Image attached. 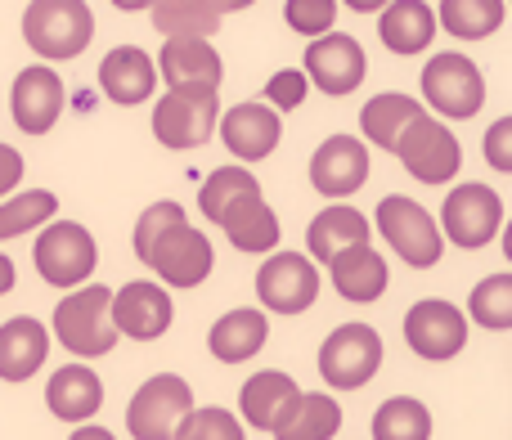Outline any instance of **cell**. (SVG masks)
<instances>
[{
    "label": "cell",
    "instance_id": "44dd1931",
    "mask_svg": "<svg viewBox=\"0 0 512 440\" xmlns=\"http://www.w3.org/2000/svg\"><path fill=\"white\" fill-rule=\"evenodd\" d=\"M45 405L59 423H90V418L104 409V382H99L95 369L86 364H68V369H54L50 382H45Z\"/></svg>",
    "mask_w": 512,
    "mask_h": 440
},
{
    "label": "cell",
    "instance_id": "f546056e",
    "mask_svg": "<svg viewBox=\"0 0 512 440\" xmlns=\"http://www.w3.org/2000/svg\"><path fill=\"white\" fill-rule=\"evenodd\" d=\"M427 108L418 104V99L400 95V90H382V95H373L369 104L360 108V131L369 144H378V149H391L396 144V135L405 131L414 117H423Z\"/></svg>",
    "mask_w": 512,
    "mask_h": 440
},
{
    "label": "cell",
    "instance_id": "5bb4252c",
    "mask_svg": "<svg viewBox=\"0 0 512 440\" xmlns=\"http://www.w3.org/2000/svg\"><path fill=\"white\" fill-rule=\"evenodd\" d=\"M108 319H113L117 337H131V342H158L162 333L176 319V301L162 283L153 279H131L113 292L108 301Z\"/></svg>",
    "mask_w": 512,
    "mask_h": 440
},
{
    "label": "cell",
    "instance_id": "d4e9b609",
    "mask_svg": "<svg viewBox=\"0 0 512 440\" xmlns=\"http://www.w3.org/2000/svg\"><path fill=\"white\" fill-rule=\"evenodd\" d=\"M328 274H333L337 297L355 301V306L378 301L382 292H387V283H391L387 261L373 252V243H355V247H346V252H337L333 261H328Z\"/></svg>",
    "mask_w": 512,
    "mask_h": 440
},
{
    "label": "cell",
    "instance_id": "836d02e7",
    "mask_svg": "<svg viewBox=\"0 0 512 440\" xmlns=\"http://www.w3.org/2000/svg\"><path fill=\"white\" fill-rule=\"evenodd\" d=\"M468 319L486 333H508L512 328V274H490L472 288Z\"/></svg>",
    "mask_w": 512,
    "mask_h": 440
},
{
    "label": "cell",
    "instance_id": "ac0fdd59",
    "mask_svg": "<svg viewBox=\"0 0 512 440\" xmlns=\"http://www.w3.org/2000/svg\"><path fill=\"white\" fill-rule=\"evenodd\" d=\"M369 171H373L369 144L355 140V135H328L315 149V158H310V185H315V194L337 203V198L360 194L369 185Z\"/></svg>",
    "mask_w": 512,
    "mask_h": 440
},
{
    "label": "cell",
    "instance_id": "8fae6325",
    "mask_svg": "<svg viewBox=\"0 0 512 440\" xmlns=\"http://www.w3.org/2000/svg\"><path fill=\"white\" fill-rule=\"evenodd\" d=\"M216 117H221L216 90H167L153 104V140L176 153L198 149L216 135Z\"/></svg>",
    "mask_w": 512,
    "mask_h": 440
},
{
    "label": "cell",
    "instance_id": "b9f144b4",
    "mask_svg": "<svg viewBox=\"0 0 512 440\" xmlns=\"http://www.w3.org/2000/svg\"><path fill=\"white\" fill-rule=\"evenodd\" d=\"M68 440H117L113 432H108V427H95V423H81L77 432H72Z\"/></svg>",
    "mask_w": 512,
    "mask_h": 440
},
{
    "label": "cell",
    "instance_id": "cb8c5ba5",
    "mask_svg": "<svg viewBox=\"0 0 512 440\" xmlns=\"http://www.w3.org/2000/svg\"><path fill=\"white\" fill-rule=\"evenodd\" d=\"M50 355V333L41 319L32 315H14L0 324V378L5 382H27L45 369Z\"/></svg>",
    "mask_w": 512,
    "mask_h": 440
},
{
    "label": "cell",
    "instance_id": "1f68e13d",
    "mask_svg": "<svg viewBox=\"0 0 512 440\" xmlns=\"http://www.w3.org/2000/svg\"><path fill=\"white\" fill-rule=\"evenodd\" d=\"M373 440H432V414L414 396H391L373 414Z\"/></svg>",
    "mask_w": 512,
    "mask_h": 440
},
{
    "label": "cell",
    "instance_id": "3957f363",
    "mask_svg": "<svg viewBox=\"0 0 512 440\" xmlns=\"http://www.w3.org/2000/svg\"><path fill=\"white\" fill-rule=\"evenodd\" d=\"M23 41L45 63L77 59L95 41V9L86 0H32L23 9Z\"/></svg>",
    "mask_w": 512,
    "mask_h": 440
},
{
    "label": "cell",
    "instance_id": "ab89813d",
    "mask_svg": "<svg viewBox=\"0 0 512 440\" xmlns=\"http://www.w3.org/2000/svg\"><path fill=\"white\" fill-rule=\"evenodd\" d=\"M23 171H27L23 153L14 144H0V198H9V189L23 185Z\"/></svg>",
    "mask_w": 512,
    "mask_h": 440
},
{
    "label": "cell",
    "instance_id": "8992f818",
    "mask_svg": "<svg viewBox=\"0 0 512 440\" xmlns=\"http://www.w3.org/2000/svg\"><path fill=\"white\" fill-rule=\"evenodd\" d=\"M32 261H36V274H41L50 288L72 292L95 274L99 243L86 225H77V220H50V225H41V234H36Z\"/></svg>",
    "mask_w": 512,
    "mask_h": 440
},
{
    "label": "cell",
    "instance_id": "e575fe53",
    "mask_svg": "<svg viewBox=\"0 0 512 440\" xmlns=\"http://www.w3.org/2000/svg\"><path fill=\"white\" fill-rule=\"evenodd\" d=\"M149 14L162 36H203L207 41V36L221 27V18H216L203 0H153Z\"/></svg>",
    "mask_w": 512,
    "mask_h": 440
},
{
    "label": "cell",
    "instance_id": "52a82bcc",
    "mask_svg": "<svg viewBox=\"0 0 512 440\" xmlns=\"http://www.w3.org/2000/svg\"><path fill=\"white\" fill-rule=\"evenodd\" d=\"M423 99L432 113L468 122L486 104V72L468 59L463 50H441L423 68Z\"/></svg>",
    "mask_w": 512,
    "mask_h": 440
},
{
    "label": "cell",
    "instance_id": "9a60e30c",
    "mask_svg": "<svg viewBox=\"0 0 512 440\" xmlns=\"http://www.w3.org/2000/svg\"><path fill=\"white\" fill-rule=\"evenodd\" d=\"M369 72V59H364V45L355 41L351 32H324L306 45V59H301V77L306 86H319L324 95H351L355 86Z\"/></svg>",
    "mask_w": 512,
    "mask_h": 440
},
{
    "label": "cell",
    "instance_id": "83f0119b",
    "mask_svg": "<svg viewBox=\"0 0 512 440\" xmlns=\"http://www.w3.org/2000/svg\"><path fill=\"white\" fill-rule=\"evenodd\" d=\"M342 432V405L328 391H301L274 423V440H333Z\"/></svg>",
    "mask_w": 512,
    "mask_h": 440
},
{
    "label": "cell",
    "instance_id": "74e56055",
    "mask_svg": "<svg viewBox=\"0 0 512 440\" xmlns=\"http://www.w3.org/2000/svg\"><path fill=\"white\" fill-rule=\"evenodd\" d=\"M306 77H301V68H283L274 72L270 81H265V99L261 104H270L274 113H292V108H301V99H306Z\"/></svg>",
    "mask_w": 512,
    "mask_h": 440
},
{
    "label": "cell",
    "instance_id": "9c48e42d",
    "mask_svg": "<svg viewBox=\"0 0 512 440\" xmlns=\"http://www.w3.org/2000/svg\"><path fill=\"white\" fill-rule=\"evenodd\" d=\"M382 369V333L369 324H342L319 346V378L333 391H360Z\"/></svg>",
    "mask_w": 512,
    "mask_h": 440
},
{
    "label": "cell",
    "instance_id": "d6986e66",
    "mask_svg": "<svg viewBox=\"0 0 512 440\" xmlns=\"http://www.w3.org/2000/svg\"><path fill=\"white\" fill-rule=\"evenodd\" d=\"M153 68H158V81L167 90H221L225 81L221 54L203 36H167Z\"/></svg>",
    "mask_w": 512,
    "mask_h": 440
},
{
    "label": "cell",
    "instance_id": "6da1fadb",
    "mask_svg": "<svg viewBox=\"0 0 512 440\" xmlns=\"http://www.w3.org/2000/svg\"><path fill=\"white\" fill-rule=\"evenodd\" d=\"M135 256L162 279V288H198L216 270V247L203 229L189 225L185 207L162 198L135 220Z\"/></svg>",
    "mask_w": 512,
    "mask_h": 440
},
{
    "label": "cell",
    "instance_id": "4316f807",
    "mask_svg": "<svg viewBox=\"0 0 512 440\" xmlns=\"http://www.w3.org/2000/svg\"><path fill=\"white\" fill-rule=\"evenodd\" d=\"M297 396H301V387L288 378V373L261 369V373H252V378L243 382L239 414H243V423L248 427H256V432H274V423H279L283 409H288Z\"/></svg>",
    "mask_w": 512,
    "mask_h": 440
},
{
    "label": "cell",
    "instance_id": "484cf974",
    "mask_svg": "<svg viewBox=\"0 0 512 440\" xmlns=\"http://www.w3.org/2000/svg\"><path fill=\"white\" fill-rule=\"evenodd\" d=\"M378 36L391 54H423L436 41V14L427 0H391L378 14Z\"/></svg>",
    "mask_w": 512,
    "mask_h": 440
},
{
    "label": "cell",
    "instance_id": "ba28073f",
    "mask_svg": "<svg viewBox=\"0 0 512 440\" xmlns=\"http://www.w3.org/2000/svg\"><path fill=\"white\" fill-rule=\"evenodd\" d=\"M391 153L400 158V167L418 180V185H450L463 167V153H459V140L454 131L441 122V117L423 113L396 135Z\"/></svg>",
    "mask_w": 512,
    "mask_h": 440
},
{
    "label": "cell",
    "instance_id": "8d00e7d4",
    "mask_svg": "<svg viewBox=\"0 0 512 440\" xmlns=\"http://www.w3.org/2000/svg\"><path fill=\"white\" fill-rule=\"evenodd\" d=\"M337 0H288L283 5V23L292 27L297 36H324V32H333V23H337Z\"/></svg>",
    "mask_w": 512,
    "mask_h": 440
},
{
    "label": "cell",
    "instance_id": "f35d334b",
    "mask_svg": "<svg viewBox=\"0 0 512 440\" xmlns=\"http://www.w3.org/2000/svg\"><path fill=\"white\" fill-rule=\"evenodd\" d=\"M486 162L495 171H512V117H499L486 131Z\"/></svg>",
    "mask_w": 512,
    "mask_h": 440
},
{
    "label": "cell",
    "instance_id": "d6a6232c",
    "mask_svg": "<svg viewBox=\"0 0 512 440\" xmlns=\"http://www.w3.org/2000/svg\"><path fill=\"white\" fill-rule=\"evenodd\" d=\"M54 212H59V198H54L50 189H23V194L0 198V243L50 225Z\"/></svg>",
    "mask_w": 512,
    "mask_h": 440
},
{
    "label": "cell",
    "instance_id": "ee69618b",
    "mask_svg": "<svg viewBox=\"0 0 512 440\" xmlns=\"http://www.w3.org/2000/svg\"><path fill=\"white\" fill-rule=\"evenodd\" d=\"M14 279H18L14 261H9V256H0V297H5V292H9V288H14Z\"/></svg>",
    "mask_w": 512,
    "mask_h": 440
},
{
    "label": "cell",
    "instance_id": "277c9868",
    "mask_svg": "<svg viewBox=\"0 0 512 440\" xmlns=\"http://www.w3.org/2000/svg\"><path fill=\"white\" fill-rule=\"evenodd\" d=\"M108 301H113V288L104 283H81L72 288L68 297L54 306V319H50V333L68 346L72 355L81 360H99L117 346V328L108 319Z\"/></svg>",
    "mask_w": 512,
    "mask_h": 440
},
{
    "label": "cell",
    "instance_id": "5b68a950",
    "mask_svg": "<svg viewBox=\"0 0 512 440\" xmlns=\"http://www.w3.org/2000/svg\"><path fill=\"white\" fill-rule=\"evenodd\" d=\"M373 225L387 238L391 252L405 265H414V270H432L445 256V238H441V229H436V216L427 212L418 198L387 194L378 203V212H373Z\"/></svg>",
    "mask_w": 512,
    "mask_h": 440
},
{
    "label": "cell",
    "instance_id": "7a4b0ae2",
    "mask_svg": "<svg viewBox=\"0 0 512 440\" xmlns=\"http://www.w3.org/2000/svg\"><path fill=\"white\" fill-rule=\"evenodd\" d=\"M198 212L221 225L230 247L248 256H270L279 247V216L248 167H216L198 189Z\"/></svg>",
    "mask_w": 512,
    "mask_h": 440
},
{
    "label": "cell",
    "instance_id": "d590c367",
    "mask_svg": "<svg viewBox=\"0 0 512 440\" xmlns=\"http://www.w3.org/2000/svg\"><path fill=\"white\" fill-rule=\"evenodd\" d=\"M171 440H248L243 436V423L230 414V409H216V405H203V409H189L180 418L176 436Z\"/></svg>",
    "mask_w": 512,
    "mask_h": 440
},
{
    "label": "cell",
    "instance_id": "60d3db41",
    "mask_svg": "<svg viewBox=\"0 0 512 440\" xmlns=\"http://www.w3.org/2000/svg\"><path fill=\"white\" fill-rule=\"evenodd\" d=\"M207 9H212L216 18H225V14H239V9H248V5H256V0H203Z\"/></svg>",
    "mask_w": 512,
    "mask_h": 440
},
{
    "label": "cell",
    "instance_id": "30bf717a",
    "mask_svg": "<svg viewBox=\"0 0 512 440\" xmlns=\"http://www.w3.org/2000/svg\"><path fill=\"white\" fill-rule=\"evenodd\" d=\"M441 238L454 247H468V252H477V247H490L499 238V229H504V198L495 194L490 185H459L445 194L441 203Z\"/></svg>",
    "mask_w": 512,
    "mask_h": 440
},
{
    "label": "cell",
    "instance_id": "ffe728a7",
    "mask_svg": "<svg viewBox=\"0 0 512 440\" xmlns=\"http://www.w3.org/2000/svg\"><path fill=\"white\" fill-rule=\"evenodd\" d=\"M216 131L239 162H265L283 140V117L261 99H243L216 117Z\"/></svg>",
    "mask_w": 512,
    "mask_h": 440
},
{
    "label": "cell",
    "instance_id": "7bdbcfd3",
    "mask_svg": "<svg viewBox=\"0 0 512 440\" xmlns=\"http://www.w3.org/2000/svg\"><path fill=\"white\" fill-rule=\"evenodd\" d=\"M337 5L355 9V14H382V9H387L391 0H337Z\"/></svg>",
    "mask_w": 512,
    "mask_h": 440
},
{
    "label": "cell",
    "instance_id": "f1b7e54d",
    "mask_svg": "<svg viewBox=\"0 0 512 440\" xmlns=\"http://www.w3.org/2000/svg\"><path fill=\"white\" fill-rule=\"evenodd\" d=\"M355 243H369V216L364 212H355L351 203H333V207H324L315 220H310V229H306V247H310V256L315 261H333L337 252H346V247H355Z\"/></svg>",
    "mask_w": 512,
    "mask_h": 440
},
{
    "label": "cell",
    "instance_id": "4dcf8cb0",
    "mask_svg": "<svg viewBox=\"0 0 512 440\" xmlns=\"http://www.w3.org/2000/svg\"><path fill=\"white\" fill-rule=\"evenodd\" d=\"M436 14V27L454 36V41H486L504 27V0H441Z\"/></svg>",
    "mask_w": 512,
    "mask_h": 440
},
{
    "label": "cell",
    "instance_id": "4fadbf2b",
    "mask_svg": "<svg viewBox=\"0 0 512 440\" xmlns=\"http://www.w3.org/2000/svg\"><path fill=\"white\" fill-rule=\"evenodd\" d=\"M405 346L427 364L454 360L468 346V315L454 301H441V297L414 301L405 315Z\"/></svg>",
    "mask_w": 512,
    "mask_h": 440
},
{
    "label": "cell",
    "instance_id": "2e32d148",
    "mask_svg": "<svg viewBox=\"0 0 512 440\" xmlns=\"http://www.w3.org/2000/svg\"><path fill=\"white\" fill-rule=\"evenodd\" d=\"M256 297L274 315H301V310H310L319 297L315 261L301 252H270V261H261V270H256Z\"/></svg>",
    "mask_w": 512,
    "mask_h": 440
},
{
    "label": "cell",
    "instance_id": "603a6c76",
    "mask_svg": "<svg viewBox=\"0 0 512 440\" xmlns=\"http://www.w3.org/2000/svg\"><path fill=\"white\" fill-rule=\"evenodd\" d=\"M265 342H270V319L256 306L225 310L212 324V333H207V351L221 364H248L252 355L265 351Z\"/></svg>",
    "mask_w": 512,
    "mask_h": 440
},
{
    "label": "cell",
    "instance_id": "7402d4cb",
    "mask_svg": "<svg viewBox=\"0 0 512 440\" xmlns=\"http://www.w3.org/2000/svg\"><path fill=\"white\" fill-rule=\"evenodd\" d=\"M153 86H158V68H153V59L140 45H117V50H108L104 63H99V90H104L117 108L144 104V99L153 95Z\"/></svg>",
    "mask_w": 512,
    "mask_h": 440
},
{
    "label": "cell",
    "instance_id": "e0dca14e",
    "mask_svg": "<svg viewBox=\"0 0 512 440\" xmlns=\"http://www.w3.org/2000/svg\"><path fill=\"white\" fill-rule=\"evenodd\" d=\"M63 104H68V90H63V77L50 63L23 68L9 86V113H14V126L23 135L54 131V122L63 117Z\"/></svg>",
    "mask_w": 512,
    "mask_h": 440
},
{
    "label": "cell",
    "instance_id": "f6af8a7d",
    "mask_svg": "<svg viewBox=\"0 0 512 440\" xmlns=\"http://www.w3.org/2000/svg\"><path fill=\"white\" fill-rule=\"evenodd\" d=\"M117 9H126V14H140V9H149L153 0H113Z\"/></svg>",
    "mask_w": 512,
    "mask_h": 440
},
{
    "label": "cell",
    "instance_id": "7c38bea8",
    "mask_svg": "<svg viewBox=\"0 0 512 440\" xmlns=\"http://www.w3.org/2000/svg\"><path fill=\"white\" fill-rule=\"evenodd\" d=\"M189 409H194V387L180 373H153L126 405V432L135 440H171Z\"/></svg>",
    "mask_w": 512,
    "mask_h": 440
}]
</instances>
